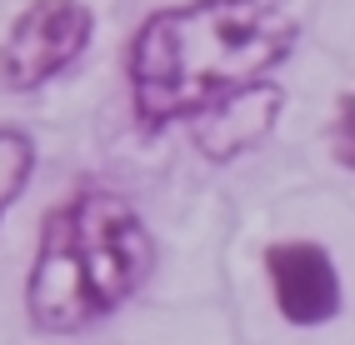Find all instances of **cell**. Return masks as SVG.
<instances>
[{"label": "cell", "mask_w": 355, "mask_h": 345, "mask_svg": "<svg viewBox=\"0 0 355 345\" xmlns=\"http://www.w3.org/2000/svg\"><path fill=\"white\" fill-rule=\"evenodd\" d=\"M295 45L300 20L280 0H180L150 10L125 51L135 125L165 135L205 121L270 85Z\"/></svg>", "instance_id": "6da1fadb"}, {"label": "cell", "mask_w": 355, "mask_h": 345, "mask_svg": "<svg viewBox=\"0 0 355 345\" xmlns=\"http://www.w3.org/2000/svg\"><path fill=\"white\" fill-rule=\"evenodd\" d=\"M155 270V240L140 211L101 180H80L40 220L26 270V320L40 335H80L110 320Z\"/></svg>", "instance_id": "7a4b0ae2"}, {"label": "cell", "mask_w": 355, "mask_h": 345, "mask_svg": "<svg viewBox=\"0 0 355 345\" xmlns=\"http://www.w3.org/2000/svg\"><path fill=\"white\" fill-rule=\"evenodd\" d=\"M96 40V10L85 0H31L0 40V85L31 96L76 71Z\"/></svg>", "instance_id": "3957f363"}, {"label": "cell", "mask_w": 355, "mask_h": 345, "mask_svg": "<svg viewBox=\"0 0 355 345\" xmlns=\"http://www.w3.org/2000/svg\"><path fill=\"white\" fill-rule=\"evenodd\" d=\"M266 281H270V301L286 326H330L345 306L340 290V270L336 256L320 240H275L266 245Z\"/></svg>", "instance_id": "277c9868"}, {"label": "cell", "mask_w": 355, "mask_h": 345, "mask_svg": "<svg viewBox=\"0 0 355 345\" xmlns=\"http://www.w3.org/2000/svg\"><path fill=\"white\" fill-rule=\"evenodd\" d=\"M280 110H286V90L270 80V85L250 90V96H241V100L210 110L205 121H196V125H191L196 150H200L205 160H230V155H241V150H255V145L275 130Z\"/></svg>", "instance_id": "5b68a950"}, {"label": "cell", "mask_w": 355, "mask_h": 345, "mask_svg": "<svg viewBox=\"0 0 355 345\" xmlns=\"http://www.w3.org/2000/svg\"><path fill=\"white\" fill-rule=\"evenodd\" d=\"M31 175H35V141H31V130L0 125V220H6L10 205L26 195Z\"/></svg>", "instance_id": "8992f818"}, {"label": "cell", "mask_w": 355, "mask_h": 345, "mask_svg": "<svg viewBox=\"0 0 355 345\" xmlns=\"http://www.w3.org/2000/svg\"><path fill=\"white\" fill-rule=\"evenodd\" d=\"M330 155L336 166H345L355 175V90L336 100V121H330Z\"/></svg>", "instance_id": "52a82bcc"}]
</instances>
